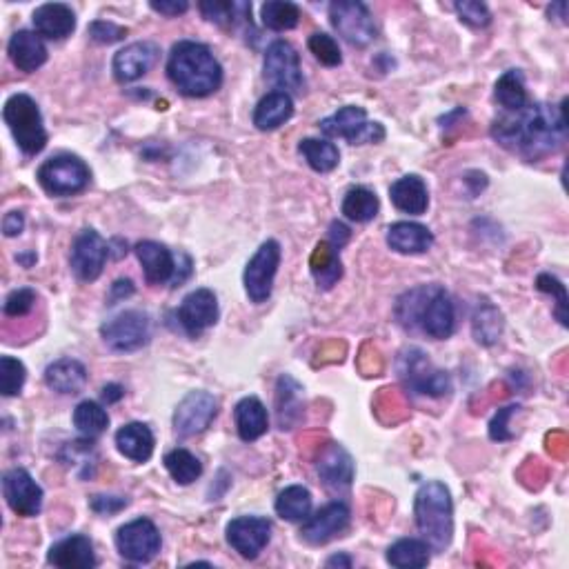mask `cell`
Listing matches in <instances>:
<instances>
[{
	"instance_id": "1",
	"label": "cell",
	"mask_w": 569,
	"mask_h": 569,
	"mask_svg": "<svg viewBox=\"0 0 569 569\" xmlns=\"http://www.w3.org/2000/svg\"><path fill=\"white\" fill-rule=\"evenodd\" d=\"M565 134V103L558 107L527 103L521 112L505 114L492 125L494 141L527 161H541L554 154L563 145Z\"/></svg>"
},
{
	"instance_id": "2",
	"label": "cell",
	"mask_w": 569,
	"mask_h": 569,
	"mask_svg": "<svg viewBox=\"0 0 569 569\" xmlns=\"http://www.w3.org/2000/svg\"><path fill=\"white\" fill-rule=\"evenodd\" d=\"M396 318L405 329H418L436 341L454 334L456 312L441 285H421L405 292L396 303Z\"/></svg>"
},
{
	"instance_id": "3",
	"label": "cell",
	"mask_w": 569,
	"mask_h": 569,
	"mask_svg": "<svg viewBox=\"0 0 569 569\" xmlns=\"http://www.w3.org/2000/svg\"><path fill=\"white\" fill-rule=\"evenodd\" d=\"M169 81L183 96L205 98L223 85V67L212 49L196 41L176 43L167 61Z\"/></svg>"
},
{
	"instance_id": "4",
	"label": "cell",
	"mask_w": 569,
	"mask_h": 569,
	"mask_svg": "<svg viewBox=\"0 0 569 569\" xmlns=\"http://www.w3.org/2000/svg\"><path fill=\"white\" fill-rule=\"evenodd\" d=\"M414 518L423 541L434 552H445L454 538V503L443 483L429 481L418 489L414 498Z\"/></svg>"
},
{
	"instance_id": "5",
	"label": "cell",
	"mask_w": 569,
	"mask_h": 569,
	"mask_svg": "<svg viewBox=\"0 0 569 569\" xmlns=\"http://www.w3.org/2000/svg\"><path fill=\"white\" fill-rule=\"evenodd\" d=\"M3 118L12 132L16 145L27 156L41 154L47 145V129L43 123V114L38 103L27 94H14L5 103Z\"/></svg>"
},
{
	"instance_id": "6",
	"label": "cell",
	"mask_w": 569,
	"mask_h": 569,
	"mask_svg": "<svg viewBox=\"0 0 569 569\" xmlns=\"http://www.w3.org/2000/svg\"><path fill=\"white\" fill-rule=\"evenodd\" d=\"M89 178H92V172H89L85 161L72 154L49 158L38 169V183L52 196H72L83 192L89 185Z\"/></svg>"
},
{
	"instance_id": "7",
	"label": "cell",
	"mask_w": 569,
	"mask_h": 569,
	"mask_svg": "<svg viewBox=\"0 0 569 569\" xmlns=\"http://www.w3.org/2000/svg\"><path fill=\"white\" fill-rule=\"evenodd\" d=\"M318 127H321V132L327 138H345V141L352 145L381 143L385 138L383 125L369 123L365 109L356 105L341 107L336 114L323 118Z\"/></svg>"
},
{
	"instance_id": "8",
	"label": "cell",
	"mask_w": 569,
	"mask_h": 569,
	"mask_svg": "<svg viewBox=\"0 0 569 569\" xmlns=\"http://www.w3.org/2000/svg\"><path fill=\"white\" fill-rule=\"evenodd\" d=\"M398 374L403 381L425 396H445L452 392V381L447 372L438 369L421 349L409 347L398 358Z\"/></svg>"
},
{
	"instance_id": "9",
	"label": "cell",
	"mask_w": 569,
	"mask_h": 569,
	"mask_svg": "<svg viewBox=\"0 0 569 569\" xmlns=\"http://www.w3.org/2000/svg\"><path fill=\"white\" fill-rule=\"evenodd\" d=\"M161 532L149 518H136V521L123 525L116 532V547L125 561L145 565L154 561L161 552Z\"/></svg>"
},
{
	"instance_id": "10",
	"label": "cell",
	"mask_w": 569,
	"mask_h": 569,
	"mask_svg": "<svg viewBox=\"0 0 569 569\" xmlns=\"http://www.w3.org/2000/svg\"><path fill=\"white\" fill-rule=\"evenodd\" d=\"M278 265H281V245L276 241H265L256 249V254L252 256V261L247 263L243 274L249 301L261 305L272 296Z\"/></svg>"
},
{
	"instance_id": "11",
	"label": "cell",
	"mask_w": 569,
	"mask_h": 569,
	"mask_svg": "<svg viewBox=\"0 0 569 569\" xmlns=\"http://www.w3.org/2000/svg\"><path fill=\"white\" fill-rule=\"evenodd\" d=\"M329 18H332L338 36L345 38L349 45L367 47L376 38L374 18L367 5L358 0H338L329 7Z\"/></svg>"
},
{
	"instance_id": "12",
	"label": "cell",
	"mask_w": 569,
	"mask_h": 569,
	"mask_svg": "<svg viewBox=\"0 0 569 569\" xmlns=\"http://www.w3.org/2000/svg\"><path fill=\"white\" fill-rule=\"evenodd\" d=\"M103 341L107 347H112L114 352H136L149 343L152 336V327H149V318L143 312L129 309L114 316L112 321H107L101 327Z\"/></svg>"
},
{
	"instance_id": "13",
	"label": "cell",
	"mask_w": 569,
	"mask_h": 569,
	"mask_svg": "<svg viewBox=\"0 0 569 569\" xmlns=\"http://www.w3.org/2000/svg\"><path fill=\"white\" fill-rule=\"evenodd\" d=\"M107 258L109 245L105 243V238L96 229H83L72 245L69 261H72V272L76 278H81L83 283H94L103 274Z\"/></svg>"
},
{
	"instance_id": "14",
	"label": "cell",
	"mask_w": 569,
	"mask_h": 569,
	"mask_svg": "<svg viewBox=\"0 0 569 569\" xmlns=\"http://www.w3.org/2000/svg\"><path fill=\"white\" fill-rule=\"evenodd\" d=\"M218 414V401L209 392H189L174 412V432L189 438L205 432Z\"/></svg>"
},
{
	"instance_id": "15",
	"label": "cell",
	"mask_w": 569,
	"mask_h": 569,
	"mask_svg": "<svg viewBox=\"0 0 569 569\" xmlns=\"http://www.w3.org/2000/svg\"><path fill=\"white\" fill-rule=\"evenodd\" d=\"M265 78L278 92H287V89H296L298 92V89H303L301 58H298V52L292 45L285 41L269 45L265 54Z\"/></svg>"
},
{
	"instance_id": "16",
	"label": "cell",
	"mask_w": 569,
	"mask_h": 569,
	"mask_svg": "<svg viewBox=\"0 0 569 569\" xmlns=\"http://www.w3.org/2000/svg\"><path fill=\"white\" fill-rule=\"evenodd\" d=\"M3 494L12 512L23 518H34L43 509V489L32 474L16 467L3 476Z\"/></svg>"
},
{
	"instance_id": "17",
	"label": "cell",
	"mask_w": 569,
	"mask_h": 569,
	"mask_svg": "<svg viewBox=\"0 0 569 569\" xmlns=\"http://www.w3.org/2000/svg\"><path fill=\"white\" fill-rule=\"evenodd\" d=\"M272 538V523L261 516H241L227 525V543L247 561L261 556Z\"/></svg>"
},
{
	"instance_id": "18",
	"label": "cell",
	"mask_w": 569,
	"mask_h": 569,
	"mask_svg": "<svg viewBox=\"0 0 569 569\" xmlns=\"http://www.w3.org/2000/svg\"><path fill=\"white\" fill-rule=\"evenodd\" d=\"M178 321L189 336H201L218 321V298L212 289H194L178 307Z\"/></svg>"
},
{
	"instance_id": "19",
	"label": "cell",
	"mask_w": 569,
	"mask_h": 569,
	"mask_svg": "<svg viewBox=\"0 0 569 569\" xmlns=\"http://www.w3.org/2000/svg\"><path fill=\"white\" fill-rule=\"evenodd\" d=\"M349 518H352V514H349V507L345 503H329L323 509H318L314 516L309 514L301 529L303 541L309 545H325L345 532L349 527Z\"/></svg>"
},
{
	"instance_id": "20",
	"label": "cell",
	"mask_w": 569,
	"mask_h": 569,
	"mask_svg": "<svg viewBox=\"0 0 569 569\" xmlns=\"http://www.w3.org/2000/svg\"><path fill=\"white\" fill-rule=\"evenodd\" d=\"M158 54H161V49L149 41L132 43V45L123 47L121 52H116L114 63H112L116 81L125 85V83H134L138 81V78H143L149 69L156 65Z\"/></svg>"
},
{
	"instance_id": "21",
	"label": "cell",
	"mask_w": 569,
	"mask_h": 569,
	"mask_svg": "<svg viewBox=\"0 0 569 569\" xmlns=\"http://www.w3.org/2000/svg\"><path fill=\"white\" fill-rule=\"evenodd\" d=\"M318 476H321V481L329 487L334 489V492H341V489H347L354 481V461L352 456L345 447L336 445V443H329L321 456H318Z\"/></svg>"
},
{
	"instance_id": "22",
	"label": "cell",
	"mask_w": 569,
	"mask_h": 569,
	"mask_svg": "<svg viewBox=\"0 0 569 569\" xmlns=\"http://www.w3.org/2000/svg\"><path fill=\"white\" fill-rule=\"evenodd\" d=\"M47 563L63 569H92L96 567L94 545L83 534H72L52 545L47 554Z\"/></svg>"
},
{
	"instance_id": "23",
	"label": "cell",
	"mask_w": 569,
	"mask_h": 569,
	"mask_svg": "<svg viewBox=\"0 0 569 569\" xmlns=\"http://www.w3.org/2000/svg\"><path fill=\"white\" fill-rule=\"evenodd\" d=\"M136 258L143 265V272L147 283L163 285L167 281H174L176 274V258L169 249L156 241H143L136 245Z\"/></svg>"
},
{
	"instance_id": "24",
	"label": "cell",
	"mask_w": 569,
	"mask_h": 569,
	"mask_svg": "<svg viewBox=\"0 0 569 569\" xmlns=\"http://www.w3.org/2000/svg\"><path fill=\"white\" fill-rule=\"evenodd\" d=\"M36 34L49 41H63L76 29L74 9L65 3H47L34 12Z\"/></svg>"
},
{
	"instance_id": "25",
	"label": "cell",
	"mask_w": 569,
	"mask_h": 569,
	"mask_svg": "<svg viewBox=\"0 0 569 569\" xmlns=\"http://www.w3.org/2000/svg\"><path fill=\"white\" fill-rule=\"evenodd\" d=\"M7 49H9V58H12V63L21 69V72L32 74L47 63V47L43 43V38L36 32L21 29V32H16L12 36Z\"/></svg>"
},
{
	"instance_id": "26",
	"label": "cell",
	"mask_w": 569,
	"mask_h": 569,
	"mask_svg": "<svg viewBox=\"0 0 569 569\" xmlns=\"http://www.w3.org/2000/svg\"><path fill=\"white\" fill-rule=\"evenodd\" d=\"M387 245L398 254H425L434 245V234L425 225L401 221L387 229Z\"/></svg>"
},
{
	"instance_id": "27",
	"label": "cell",
	"mask_w": 569,
	"mask_h": 569,
	"mask_svg": "<svg viewBox=\"0 0 569 569\" xmlns=\"http://www.w3.org/2000/svg\"><path fill=\"white\" fill-rule=\"evenodd\" d=\"M87 369L74 358H61L45 369V383L58 394L74 396L81 394L87 385Z\"/></svg>"
},
{
	"instance_id": "28",
	"label": "cell",
	"mask_w": 569,
	"mask_h": 569,
	"mask_svg": "<svg viewBox=\"0 0 569 569\" xmlns=\"http://www.w3.org/2000/svg\"><path fill=\"white\" fill-rule=\"evenodd\" d=\"M389 198L396 209L409 214V216H421L429 207V192L427 185L421 176H403L389 187Z\"/></svg>"
},
{
	"instance_id": "29",
	"label": "cell",
	"mask_w": 569,
	"mask_h": 569,
	"mask_svg": "<svg viewBox=\"0 0 569 569\" xmlns=\"http://www.w3.org/2000/svg\"><path fill=\"white\" fill-rule=\"evenodd\" d=\"M116 447L134 463H147L154 454V434L145 423H129L116 432Z\"/></svg>"
},
{
	"instance_id": "30",
	"label": "cell",
	"mask_w": 569,
	"mask_h": 569,
	"mask_svg": "<svg viewBox=\"0 0 569 569\" xmlns=\"http://www.w3.org/2000/svg\"><path fill=\"white\" fill-rule=\"evenodd\" d=\"M294 116V101L287 92H269L254 109V125L261 132H272Z\"/></svg>"
},
{
	"instance_id": "31",
	"label": "cell",
	"mask_w": 569,
	"mask_h": 569,
	"mask_svg": "<svg viewBox=\"0 0 569 569\" xmlns=\"http://www.w3.org/2000/svg\"><path fill=\"white\" fill-rule=\"evenodd\" d=\"M234 418H236L238 436H241L245 443L258 441L263 434H267V427H269L267 409L256 396L243 398V401L236 405Z\"/></svg>"
},
{
	"instance_id": "32",
	"label": "cell",
	"mask_w": 569,
	"mask_h": 569,
	"mask_svg": "<svg viewBox=\"0 0 569 569\" xmlns=\"http://www.w3.org/2000/svg\"><path fill=\"white\" fill-rule=\"evenodd\" d=\"M494 96H496L498 105H501L507 114L521 112V109L529 103L525 76L521 69H509V72H505L501 78H498Z\"/></svg>"
},
{
	"instance_id": "33",
	"label": "cell",
	"mask_w": 569,
	"mask_h": 569,
	"mask_svg": "<svg viewBox=\"0 0 569 569\" xmlns=\"http://www.w3.org/2000/svg\"><path fill=\"white\" fill-rule=\"evenodd\" d=\"M312 494L303 485L285 487L276 498V514L289 523H303L312 514Z\"/></svg>"
},
{
	"instance_id": "34",
	"label": "cell",
	"mask_w": 569,
	"mask_h": 569,
	"mask_svg": "<svg viewBox=\"0 0 569 569\" xmlns=\"http://www.w3.org/2000/svg\"><path fill=\"white\" fill-rule=\"evenodd\" d=\"M429 547L425 541L418 538H401L387 549V563L398 569H421L429 563Z\"/></svg>"
},
{
	"instance_id": "35",
	"label": "cell",
	"mask_w": 569,
	"mask_h": 569,
	"mask_svg": "<svg viewBox=\"0 0 569 569\" xmlns=\"http://www.w3.org/2000/svg\"><path fill=\"white\" fill-rule=\"evenodd\" d=\"M312 274L316 278L318 287L332 289L338 278L343 276L341 258H338V249L332 243H318L312 254Z\"/></svg>"
},
{
	"instance_id": "36",
	"label": "cell",
	"mask_w": 569,
	"mask_h": 569,
	"mask_svg": "<svg viewBox=\"0 0 569 569\" xmlns=\"http://www.w3.org/2000/svg\"><path fill=\"white\" fill-rule=\"evenodd\" d=\"M298 152L303 154L307 165L318 174L334 172L338 163H341V152H338V147L329 141H318V138H305V141H301V145H298Z\"/></svg>"
},
{
	"instance_id": "37",
	"label": "cell",
	"mask_w": 569,
	"mask_h": 569,
	"mask_svg": "<svg viewBox=\"0 0 569 569\" xmlns=\"http://www.w3.org/2000/svg\"><path fill=\"white\" fill-rule=\"evenodd\" d=\"M343 214L345 218L354 223H369L374 221L381 203H378V196L367 187H354L349 189L343 198Z\"/></svg>"
},
{
	"instance_id": "38",
	"label": "cell",
	"mask_w": 569,
	"mask_h": 569,
	"mask_svg": "<svg viewBox=\"0 0 569 569\" xmlns=\"http://www.w3.org/2000/svg\"><path fill=\"white\" fill-rule=\"evenodd\" d=\"M301 385H298L292 376H281L278 378V389H276V407H278V423L283 429H292L294 414L301 416Z\"/></svg>"
},
{
	"instance_id": "39",
	"label": "cell",
	"mask_w": 569,
	"mask_h": 569,
	"mask_svg": "<svg viewBox=\"0 0 569 569\" xmlns=\"http://www.w3.org/2000/svg\"><path fill=\"white\" fill-rule=\"evenodd\" d=\"M474 338L476 343L481 345H494L501 341V334H503V314L498 312L494 305H481L476 309L474 314Z\"/></svg>"
},
{
	"instance_id": "40",
	"label": "cell",
	"mask_w": 569,
	"mask_h": 569,
	"mask_svg": "<svg viewBox=\"0 0 569 569\" xmlns=\"http://www.w3.org/2000/svg\"><path fill=\"white\" fill-rule=\"evenodd\" d=\"M263 25L272 32H287L301 23V9L294 3H283V0H269L261 7Z\"/></svg>"
},
{
	"instance_id": "41",
	"label": "cell",
	"mask_w": 569,
	"mask_h": 569,
	"mask_svg": "<svg viewBox=\"0 0 569 569\" xmlns=\"http://www.w3.org/2000/svg\"><path fill=\"white\" fill-rule=\"evenodd\" d=\"M107 425H109V416H107L103 405H98L94 401H83V403L76 405V409H74V427L85 438L101 436L107 429Z\"/></svg>"
},
{
	"instance_id": "42",
	"label": "cell",
	"mask_w": 569,
	"mask_h": 569,
	"mask_svg": "<svg viewBox=\"0 0 569 569\" xmlns=\"http://www.w3.org/2000/svg\"><path fill=\"white\" fill-rule=\"evenodd\" d=\"M165 467L178 485H192L196 478L203 474L201 461H198L192 452H187V449H174V452H169L165 456Z\"/></svg>"
},
{
	"instance_id": "43",
	"label": "cell",
	"mask_w": 569,
	"mask_h": 569,
	"mask_svg": "<svg viewBox=\"0 0 569 569\" xmlns=\"http://www.w3.org/2000/svg\"><path fill=\"white\" fill-rule=\"evenodd\" d=\"M201 12L209 23L234 27L238 21H247L252 18V5L247 3H201Z\"/></svg>"
},
{
	"instance_id": "44",
	"label": "cell",
	"mask_w": 569,
	"mask_h": 569,
	"mask_svg": "<svg viewBox=\"0 0 569 569\" xmlns=\"http://www.w3.org/2000/svg\"><path fill=\"white\" fill-rule=\"evenodd\" d=\"M25 378H27V369L21 361H16L12 356L0 358V392H3V396L9 398L21 394Z\"/></svg>"
},
{
	"instance_id": "45",
	"label": "cell",
	"mask_w": 569,
	"mask_h": 569,
	"mask_svg": "<svg viewBox=\"0 0 569 569\" xmlns=\"http://www.w3.org/2000/svg\"><path fill=\"white\" fill-rule=\"evenodd\" d=\"M309 52L316 56V61L325 65V67H336L341 65L343 56H341V49H338V43L334 41V36L323 34V32H316L309 38Z\"/></svg>"
},
{
	"instance_id": "46",
	"label": "cell",
	"mask_w": 569,
	"mask_h": 569,
	"mask_svg": "<svg viewBox=\"0 0 569 569\" xmlns=\"http://www.w3.org/2000/svg\"><path fill=\"white\" fill-rule=\"evenodd\" d=\"M536 287L541 289V292L556 296V301H558L556 303L558 305L556 316H558V321H561V325H567V289H565V285L552 274H541L536 281Z\"/></svg>"
},
{
	"instance_id": "47",
	"label": "cell",
	"mask_w": 569,
	"mask_h": 569,
	"mask_svg": "<svg viewBox=\"0 0 569 569\" xmlns=\"http://www.w3.org/2000/svg\"><path fill=\"white\" fill-rule=\"evenodd\" d=\"M34 305H36V292L29 287H23V289H14V292L5 298L3 309L7 316L21 318L32 312Z\"/></svg>"
},
{
	"instance_id": "48",
	"label": "cell",
	"mask_w": 569,
	"mask_h": 569,
	"mask_svg": "<svg viewBox=\"0 0 569 569\" xmlns=\"http://www.w3.org/2000/svg\"><path fill=\"white\" fill-rule=\"evenodd\" d=\"M456 14L461 21L469 27H487L492 23V14H489L487 5L483 3H474V0H465V3H456L454 5Z\"/></svg>"
},
{
	"instance_id": "49",
	"label": "cell",
	"mask_w": 569,
	"mask_h": 569,
	"mask_svg": "<svg viewBox=\"0 0 569 569\" xmlns=\"http://www.w3.org/2000/svg\"><path fill=\"white\" fill-rule=\"evenodd\" d=\"M89 36H92V41L98 45H112L123 41L127 36V29L109 21H94L89 25Z\"/></svg>"
},
{
	"instance_id": "50",
	"label": "cell",
	"mask_w": 569,
	"mask_h": 569,
	"mask_svg": "<svg viewBox=\"0 0 569 569\" xmlns=\"http://www.w3.org/2000/svg\"><path fill=\"white\" fill-rule=\"evenodd\" d=\"M518 409H521L518 405H509L494 416V421L489 423V436H492V441H509V438L514 436L509 432V418H512Z\"/></svg>"
},
{
	"instance_id": "51",
	"label": "cell",
	"mask_w": 569,
	"mask_h": 569,
	"mask_svg": "<svg viewBox=\"0 0 569 569\" xmlns=\"http://www.w3.org/2000/svg\"><path fill=\"white\" fill-rule=\"evenodd\" d=\"M123 507H127V498L123 496H94L92 498V509L98 514H116V512H121Z\"/></svg>"
},
{
	"instance_id": "52",
	"label": "cell",
	"mask_w": 569,
	"mask_h": 569,
	"mask_svg": "<svg viewBox=\"0 0 569 569\" xmlns=\"http://www.w3.org/2000/svg\"><path fill=\"white\" fill-rule=\"evenodd\" d=\"M149 7H152L154 12L163 14V16H181L189 9L185 0H161V3H158V0H152Z\"/></svg>"
},
{
	"instance_id": "53",
	"label": "cell",
	"mask_w": 569,
	"mask_h": 569,
	"mask_svg": "<svg viewBox=\"0 0 569 569\" xmlns=\"http://www.w3.org/2000/svg\"><path fill=\"white\" fill-rule=\"evenodd\" d=\"M25 229V216L21 212H9L5 218H3V234L7 238H14L18 236Z\"/></svg>"
},
{
	"instance_id": "54",
	"label": "cell",
	"mask_w": 569,
	"mask_h": 569,
	"mask_svg": "<svg viewBox=\"0 0 569 569\" xmlns=\"http://www.w3.org/2000/svg\"><path fill=\"white\" fill-rule=\"evenodd\" d=\"M123 396H125V389H123L121 385L112 383V385H105V387H103V398L107 401V405H109V403H118Z\"/></svg>"
},
{
	"instance_id": "55",
	"label": "cell",
	"mask_w": 569,
	"mask_h": 569,
	"mask_svg": "<svg viewBox=\"0 0 569 569\" xmlns=\"http://www.w3.org/2000/svg\"><path fill=\"white\" fill-rule=\"evenodd\" d=\"M112 292H114L112 301H116V298H123V296L134 294V285H132V281H116L114 287H112Z\"/></svg>"
},
{
	"instance_id": "56",
	"label": "cell",
	"mask_w": 569,
	"mask_h": 569,
	"mask_svg": "<svg viewBox=\"0 0 569 569\" xmlns=\"http://www.w3.org/2000/svg\"><path fill=\"white\" fill-rule=\"evenodd\" d=\"M327 567H352V558L349 556H332L327 561Z\"/></svg>"
}]
</instances>
